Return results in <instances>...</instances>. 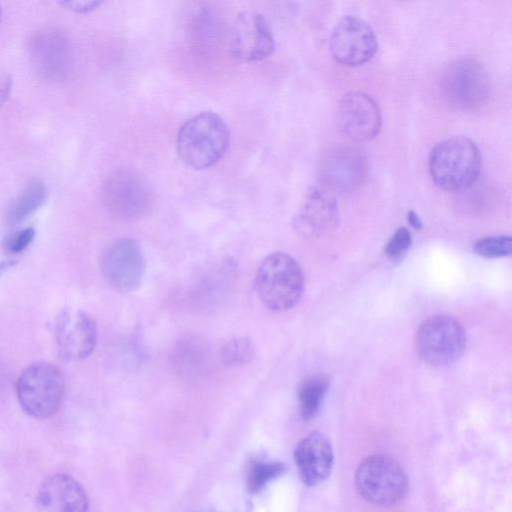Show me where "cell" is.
Listing matches in <instances>:
<instances>
[{"label": "cell", "instance_id": "9a60e30c", "mask_svg": "<svg viewBox=\"0 0 512 512\" xmlns=\"http://www.w3.org/2000/svg\"><path fill=\"white\" fill-rule=\"evenodd\" d=\"M337 221V202L330 189L320 185L305 195L293 218V226L305 237H318L332 230Z\"/></svg>", "mask_w": 512, "mask_h": 512}, {"label": "cell", "instance_id": "44dd1931", "mask_svg": "<svg viewBox=\"0 0 512 512\" xmlns=\"http://www.w3.org/2000/svg\"><path fill=\"white\" fill-rule=\"evenodd\" d=\"M285 466L280 462L254 461L247 473L246 486L250 493H259L273 479L280 476Z\"/></svg>", "mask_w": 512, "mask_h": 512}, {"label": "cell", "instance_id": "5bb4252c", "mask_svg": "<svg viewBox=\"0 0 512 512\" xmlns=\"http://www.w3.org/2000/svg\"><path fill=\"white\" fill-rule=\"evenodd\" d=\"M60 357L77 361L88 357L97 344V325L88 313L69 309L62 310L53 322Z\"/></svg>", "mask_w": 512, "mask_h": 512}, {"label": "cell", "instance_id": "484cf974", "mask_svg": "<svg viewBox=\"0 0 512 512\" xmlns=\"http://www.w3.org/2000/svg\"><path fill=\"white\" fill-rule=\"evenodd\" d=\"M57 4L75 13H89L99 8L102 1H58Z\"/></svg>", "mask_w": 512, "mask_h": 512}, {"label": "cell", "instance_id": "5b68a950", "mask_svg": "<svg viewBox=\"0 0 512 512\" xmlns=\"http://www.w3.org/2000/svg\"><path fill=\"white\" fill-rule=\"evenodd\" d=\"M358 493L378 506L401 502L408 491V479L401 466L385 455H373L362 461L355 473Z\"/></svg>", "mask_w": 512, "mask_h": 512}, {"label": "cell", "instance_id": "7c38bea8", "mask_svg": "<svg viewBox=\"0 0 512 512\" xmlns=\"http://www.w3.org/2000/svg\"><path fill=\"white\" fill-rule=\"evenodd\" d=\"M336 124L349 140L366 142L375 138L382 124L377 103L369 95L351 91L342 96L336 109Z\"/></svg>", "mask_w": 512, "mask_h": 512}, {"label": "cell", "instance_id": "8992f818", "mask_svg": "<svg viewBox=\"0 0 512 512\" xmlns=\"http://www.w3.org/2000/svg\"><path fill=\"white\" fill-rule=\"evenodd\" d=\"M439 85L444 100L464 111L482 106L490 92L486 70L472 58H459L447 64L441 73Z\"/></svg>", "mask_w": 512, "mask_h": 512}, {"label": "cell", "instance_id": "4316f807", "mask_svg": "<svg viewBox=\"0 0 512 512\" xmlns=\"http://www.w3.org/2000/svg\"><path fill=\"white\" fill-rule=\"evenodd\" d=\"M12 87V79L8 74H0V107L7 101Z\"/></svg>", "mask_w": 512, "mask_h": 512}, {"label": "cell", "instance_id": "d4e9b609", "mask_svg": "<svg viewBox=\"0 0 512 512\" xmlns=\"http://www.w3.org/2000/svg\"><path fill=\"white\" fill-rule=\"evenodd\" d=\"M412 244L410 231L401 227L398 228L385 246L384 252L389 259L401 258Z\"/></svg>", "mask_w": 512, "mask_h": 512}, {"label": "cell", "instance_id": "9c48e42d", "mask_svg": "<svg viewBox=\"0 0 512 512\" xmlns=\"http://www.w3.org/2000/svg\"><path fill=\"white\" fill-rule=\"evenodd\" d=\"M30 59L45 80L63 81L72 72L74 54L68 35L54 27L37 31L30 40Z\"/></svg>", "mask_w": 512, "mask_h": 512}, {"label": "cell", "instance_id": "3957f363", "mask_svg": "<svg viewBox=\"0 0 512 512\" xmlns=\"http://www.w3.org/2000/svg\"><path fill=\"white\" fill-rule=\"evenodd\" d=\"M305 286L298 262L289 254L274 252L260 263L255 289L261 302L270 310L285 311L300 300Z\"/></svg>", "mask_w": 512, "mask_h": 512}, {"label": "cell", "instance_id": "ffe728a7", "mask_svg": "<svg viewBox=\"0 0 512 512\" xmlns=\"http://www.w3.org/2000/svg\"><path fill=\"white\" fill-rule=\"evenodd\" d=\"M327 389L328 382L323 377H312L301 384L298 400L299 411L304 420H310L317 414Z\"/></svg>", "mask_w": 512, "mask_h": 512}, {"label": "cell", "instance_id": "277c9868", "mask_svg": "<svg viewBox=\"0 0 512 512\" xmlns=\"http://www.w3.org/2000/svg\"><path fill=\"white\" fill-rule=\"evenodd\" d=\"M65 391L62 371L47 362L29 365L17 380L16 392L22 409L37 419L52 417L60 408Z\"/></svg>", "mask_w": 512, "mask_h": 512}, {"label": "cell", "instance_id": "ac0fdd59", "mask_svg": "<svg viewBox=\"0 0 512 512\" xmlns=\"http://www.w3.org/2000/svg\"><path fill=\"white\" fill-rule=\"evenodd\" d=\"M365 161L352 149H340L330 153L323 166L326 188L351 189L361 183L365 174Z\"/></svg>", "mask_w": 512, "mask_h": 512}, {"label": "cell", "instance_id": "4fadbf2b", "mask_svg": "<svg viewBox=\"0 0 512 512\" xmlns=\"http://www.w3.org/2000/svg\"><path fill=\"white\" fill-rule=\"evenodd\" d=\"M231 55L244 62L259 61L270 56L275 48L273 31L266 18L256 11L240 13L230 33Z\"/></svg>", "mask_w": 512, "mask_h": 512}, {"label": "cell", "instance_id": "83f0119b", "mask_svg": "<svg viewBox=\"0 0 512 512\" xmlns=\"http://www.w3.org/2000/svg\"><path fill=\"white\" fill-rule=\"evenodd\" d=\"M407 219L413 228H415V229L422 228V222L416 212H414L412 210L409 211L407 214Z\"/></svg>", "mask_w": 512, "mask_h": 512}, {"label": "cell", "instance_id": "f546056e", "mask_svg": "<svg viewBox=\"0 0 512 512\" xmlns=\"http://www.w3.org/2000/svg\"><path fill=\"white\" fill-rule=\"evenodd\" d=\"M1 17H2V10H1V7H0V22H1Z\"/></svg>", "mask_w": 512, "mask_h": 512}, {"label": "cell", "instance_id": "30bf717a", "mask_svg": "<svg viewBox=\"0 0 512 512\" xmlns=\"http://www.w3.org/2000/svg\"><path fill=\"white\" fill-rule=\"evenodd\" d=\"M151 190L139 174L119 170L109 176L102 187L107 209L116 217L133 220L144 215L151 205Z\"/></svg>", "mask_w": 512, "mask_h": 512}, {"label": "cell", "instance_id": "7a4b0ae2", "mask_svg": "<svg viewBox=\"0 0 512 512\" xmlns=\"http://www.w3.org/2000/svg\"><path fill=\"white\" fill-rule=\"evenodd\" d=\"M428 165L431 178L438 187L446 191H460L477 180L481 154L472 139L455 136L433 147Z\"/></svg>", "mask_w": 512, "mask_h": 512}, {"label": "cell", "instance_id": "d6986e66", "mask_svg": "<svg viewBox=\"0 0 512 512\" xmlns=\"http://www.w3.org/2000/svg\"><path fill=\"white\" fill-rule=\"evenodd\" d=\"M47 189L40 179L30 180L11 200L5 211V223L16 225L34 213L45 202Z\"/></svg>", "mask_w": 512, "mask_h": 512}, {"label": "cell", "instance_id": "2e32d148", "mask_svg": "<svg viewBox=\"0 0 512 512\" xmlns=\"http://www.w3.org/2000/svg\"><path fill=\"white\" fill-rule=\"evenodd\" d=\"M36 503L41 512H88L89 509L84 488L66 473H53L43 479Z\"/></svg>", "mask_w": 512, "mask_h": 512}, {"label": "cell", "instance_id": "8fae6325", "mask_svg": "<svg viewBox=\"0 0 512 512\" xmlns=\"http://www.w3.org/2000/svg\"><path fill=\"white\" fill-rule=\"evenodd\" d=\"M329 49L334 60L344 66H359L369 61L377 51V39L372 28L362 19L345 16L334 26Z\"/></svg>", "mask_w": 512, "mask_h": 512}, {"label": "cell", "instance_id": "603a6c76", "mask_svg": "<svg viewBox=\"0 0 512 512\" xmlns=\"http://www.w3.org/2000/svg\"><path fill=\"white\" fill-rule=\"evenodd\" d=\"M474 251L485 258H501L511 254L512 240L510 236H491L478 240Z\"/></svg>", "mask_w": 512, "mask_h": 512}, {"label": "cell", "instance_id": "4dcf8cb0", "mask_svg": "<svg viewBox=\"0 0 512 512\" xmlns=\"http://www.w3.org/2000/svg\"><path fill=\"white\" fill-rule=\"evenodd\" d=\"M0 379H1V371H0Z\"/></svg>", "mask_w": 512, "mask_h": 512}, {"label": "cell", "instance_id": "6da1fadb", "mask_svg": "<svg viewBox=\"0 0 512 512\" xmlns=\"http://www.w3.org/2000/svg\"><path fill=\"white\" fill-rule=\"evenodd\" d=\"M229 145V129L216 113L201 112L188 119L180 128L176 148L182 162L193 169H205L216 164Z\"/></svg>", "mask_w": 512, "mask_h": 512}, {"label": "cell", "instance_id": "ba28073f", "mask_svg": "<svg viewBox=\"0 0 512 512\" xmlns=\"http://www.w3.org/2000/svg\"><path fill=\"white\" fill-rule=\"evenodd\" d=\"M103 278L119 292H131L141 285L146 272L145 254L134 239L120 238L110 243L100 259Z\"/></svg>", "mask_w": 512, "mask_h": 512}, {"label": "cell", "instance_id": "52a82bcc", "mask_svg": "<svg viewBox=\"0 0 512 512\" xmlns=\"http://www.w3.org/2000/svg\"><path fill=\"white\" fill-rule=\"evenodd\" d=\"M466 335L461 324L446 315L425 320L415 337L419 357L432 366H445L455 362L463 353Z\"/></svg>", "mask_w": 512, "mask_h": 512}, {"label": "cell", "instance_id": "cb8c5ba5", "mask_svg": "<svg viewBox=\"0 0 512 512\" xmlns=\"http://www.w3.org/2000/svg\"><path fill=\"white\" fill-rule=\"evenodd\" d=\"M35 237L32 227L9 233L2 240V249L7 254H15L26 249Z\"/></svg>", "mask_w": 512, "mask_h": 512}, {"label": "cell", "instance_id": "f1b7e54d", "mask_svg": "<svg viewBox=\"0 0 512 512\" xmlns=\"http://www.w3.org/2000/svg\"><path fill=\"white\" fill-rule=\"evenodd\" d=\"M17 264V260L14 258L5 259L0 262V278L1 276L11 267Z\"/></svg>", "mask_w": 512, "mask_h": 512}, {"label": "cell", "instance_id": "7402d4cb", "mask_svg": "<svg viewBox=\"0 0 512 512\" xmlns=\"http://www.w3.org/2000/svg\"><path fill=\"white\" fill-rule=\"evenodd\" d=\"M254 356V346L247 337H235L228 340L220 349V358L224 365L240 366L249 363Z\"/></svg>", "mask_w": 512, "mask_h": 512}, {"label": "cell", "instance_id": "e0dca14e", "mask_svg": "<svg viewBox=\"0 0 512 512\" xmlns=\"http://www.w3.org/2000/svg\"><path fill=\"white\" fill-rule=\"evenodd\" d=\"M294 460L302 481L315 486L325 481L333 468V449L328 438L320 432H311L295 448Z\"/></svg>", "mask_w": 512, "mask_h": 512}]
</instances>
